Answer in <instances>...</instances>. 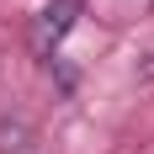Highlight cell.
Returning a JSON list of instances; mask_svg holds the SVG:
<instances>
[{"label": "cell", "instance_id": "6da1fadb", "mask_svg": "<svg viewBox=\"0 0 154 154\" xmlns=\"http://www.w3.org/2000/svg\"><path fill=\"white\" fill-rule=\"evenodd\" d=\"M80 16H85V0H43V11L32 16V27H27L32 59H53V53L64 48V37L75 32Z\"/></svg>", "mask_w": 154, "mask_h": 154}]
</instances>
